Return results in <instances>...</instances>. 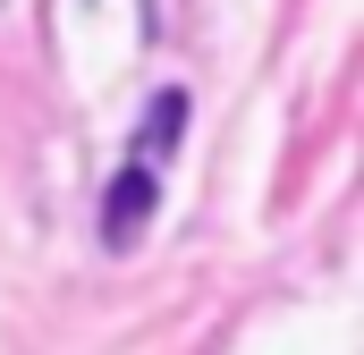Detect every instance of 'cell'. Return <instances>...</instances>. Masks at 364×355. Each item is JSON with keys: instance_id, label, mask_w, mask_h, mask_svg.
<instances>
[{"instance_id": "6da1fadb", "label": "cell", "mask_w": 364, "mask_h": 355, "mask_svg": "<svg viewBox=\"0 0 364 355\" xmlns=\"http://www.w3.org/2000/svg\"><path fill=\"white\" fill-rule=\"evenodd\" d=\"M153 203H161V178L144 170V161H127V170L110 178V195H102V237L110 246H136L144 220H153Z\"/></svg>"}, {"instance_id": "7a4b0ae2", "label": "cell", "mask_w": 364, "mask_h": 355, "mask_svg": "<svg viewBox=\"0 0 364 355\" xmlns=\"http://www.w3.org/2000/svg\"><path fill=\"white\" fill-rule=\"evenodd\" d=\"M178 127H186V93H178V85H161L153 102H144V119H136V144H127V153H136V161L153 170V161H161V153L178 144Z\"/></svg>"}]
</instances>
